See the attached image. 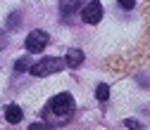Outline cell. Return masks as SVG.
<instances>
[{"label":"cell","mask_w":150,"mask_h":130,"mask_svg":"<svg viewBox=\"0 0 150 130\" xmlns=\"http://www.w3.org/2000/svg\"><path fill=\"white\" fill-rule=\"evenodd\" d=\"M74 97L69 95V92H60V95H55L52 99H50V111L57 118H62V121H67L71 114H74Z\"/></svg>","instance_id":"1"},{"label":"cell","mask_w":150,"mask_h":130,"mask_svg":"<svg viewBox=\"0 0 150 130\" xmlns=\"http://www.w3.org/2000/svg\"><path fill=\"white\" fill-rule=\"evenodd\" d=\"M64 66H67V64H64V59H60V57H45V59H41V62L31 64L29 71L33 73V76H50V73L62 71Z\"/></svg>","instance_id":"2"},{"label":"cell","mask_w":150,"mask_h":130,"mask_svg":"<svg viewBox=\"0 0 150 130\" xmlns=\"http://www.w3.org/2000/svg\"><path fill=\"white\" fill-rule=\"evenodd\" d=\"M48 33L45 31H41V29H36V31H31L29 35H26V40H24V45H26V50L29 52H43L45 50V45H48Z\"/></svg>","instance_id":"3"},{"label":"cell","mask_w":150,"mask_h":130,"mask_svg":"<svg viewBox=\"0 0 150 130\" xmlns=\"http://www.w3.org/2000/svg\"><path fill=\"white\" fill-rule=\"evenodd\" d=\"M81 19H83L86 24H98V22L103 19V3H100V0H91V3L83 5Z\"/></svg>","instance_id":"4"},{"label":"cell","mask_w":150,"mask_h":130,"mask_svg":"<svg viewBox=\"0 0 150 130\" xmlns=\"http://www.w3.org/2000/svg\"><path fill=\"white\" fill-rule=\"evenodd\" d=\"M64 64L71 66V69H79V66L83 64V52H81L79 47H71V50L67 52V57H64Z\"/></svg>","instance_id":"5"},{"label":"cell","mask_w":150,"mask_h":130,"mask_svg":"<svg viewBox=\"0 0 150 130\" xmlns=\"http://www.w3.org/2000/svg\"><path fill=\"white\" fill-rule=\"evenodd\" d=\"M5 118H7V123H19V121L24 118V114H22V106L10 104V106L5 109Z\"/></svg>","instance_id":"6"},{"label":"cell","mask_w":150,"mask_h":130,"mask_svg":"<svg viewBox=\"0 0 150 130\" xmlns=\"http://www.w3.org/2000/svg\"><path fill=\"white\" fill-rule=\"evenodd\" d=\"M79 5H81V0H60V10L64 14H74L79 10Z\"/></svg>","instance_id":"7"},{"label":"cell","mask_w":150,"mask_h":130,"mask_svg":"<svg viewBox=\"0 0 150 130\" xmlns=\"http://www.w3.org/2000/svg\"><path fill=\"white\" fill-rule=\"evenodd\" d=\"M96 99H98V102H107V99H110V88H107L105 83H100V85L96 88Z\"/></svg>","instance_id":"8"},{"label":"cell","mask_w":150,"mask_h":130,"mask_svg":"<svg viewBox=\"0 0 150 130\" xmlns=\"http://www.w3.org/2000/svg\"><path fill=\"white\" fill-rule=\"evenodd\" d=\"M22 19V12H12L10 19H7V29H17V22Z\"/></svg>","instance_id":"9"},{"label":"cell","mask_w":150,"mask_h":130,"mask_svg":"<svg viewBox=\"0 0 150 130\" xmlns=\"http://www.w3.org/2000/svg\"><path fill=\"white\" fill-rule=\"evenodd\" d=\"M14 69H17V71H26V69H29V59H26V57L17 59V62H14Z\"/></svg>","instance_id":"10"},{"label":"cell","mask_w":150,"mask_h":130,"mask_svg":"<svg viewBox=\"0 0 150 130\" xmlns=\"http://www.w3.org/2000/svg\"><path fill=\"white\" fill-rule=\"evenodd\" d=\"M117 3L124 7V10H131V7H134L136 5V0H117Z\"/></svg>","instance_id":"11"},{"label":"cell","mask_w":150,"mask_h":130,"mask_svg":"<svg viewBox=\"0 0 150 130\" xmlns=\"http://www.w3.org/2000/svg\"><path fill=\"white\" fill-rule=\"evenodd\" d=\"M5 45H7V40H5V35H3V33H0V50H3Z\"/></svg>","instance_id":"12"}]
</instances>
